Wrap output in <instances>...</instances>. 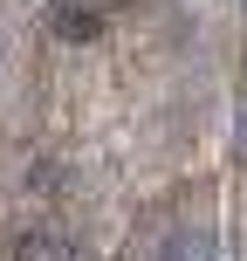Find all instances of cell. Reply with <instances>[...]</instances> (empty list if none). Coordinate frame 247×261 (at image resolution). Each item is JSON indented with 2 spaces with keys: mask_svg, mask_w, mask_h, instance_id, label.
I'll use <instances>...</instances> for the list:
<instances>
[{
  "mask_svg": "<svg viewBox=\"0 0 247 261\" xmlns=\"http://www.w3.org/2000/svg\"><path fill=\"white\" fill-rule=\"evenodd\" d=\"M48 28L62 41H90L96 35V7H90V0H55V7H48Z\"/></svg>",
  "mask_w": 247,
  "mask_h": 261,
  "instance_id": "cell-1",
  "label": "cell"
}]
</instances>
